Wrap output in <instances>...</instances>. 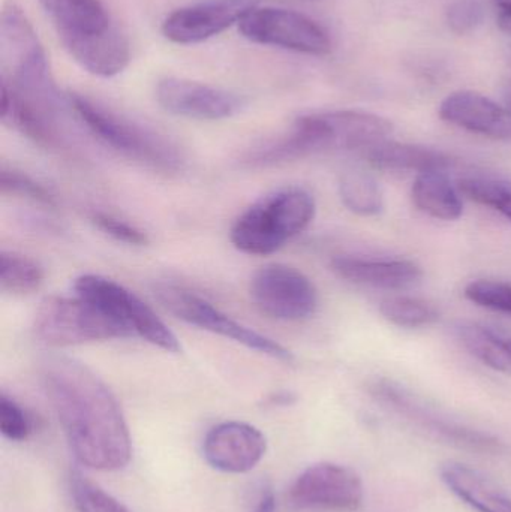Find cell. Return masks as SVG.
Wrapping results in <instances>:
<instances>
[{"mask_svg": "<svg viewBox=\"0 0 511 512\" xmlns=\"http://www.w3.org/2000/svg\"><path fill=\"white\" fill-rule=\"evenodd\" d=\"M41 378L75 459L93 471H119L132 456L131 433L110 388L68 357L42 361Z\"/></svg>", "mask_w": 511, "mask_h": 512, "instance_id": "1", "label": "cell"}, {"mask_svg": "<svg viewBox=\"0 0 511 512\" xmlns=\"http://www.w3.org/2000/svg\"><path fill=\"white\" fill-rule=\"evenodd\" d=\"M315 210L314 197L305 189L273 192L239 216L231 228V242L243 254H275L309 227Z\"/></svg>", "mask_w": 511, "mask_h": 512, "instance_id": "2", "label": "cell"}, {"mask_svg": "<svg viewBox=\"0 0 511 512\" xmlns=\"http://www.w3.org/2000/svg\"><path fill=\"white\" fill-rule=\"evenodd\" d=\"M68 102L90 134L105 146L155 170L165 173L182 170L185 162L182 152L165 135L119 116L77 93H71Z\"/></svg>", "mask_w": 511, "mask_h": 512, "instance_id": "3", "label": "cell"}, {"mask_svg": "<svg viewBox=\"0 0 511 512\" xmlns=\"http://www.w3.org/2000/svg\"><path fill=\"white\" fill-rule=\"evenodd\" d=\"M33 333L48 348L132 337L98 304L78 294L75 297L45 298L36 312Z\"/></svg>", "mask_w": 511, "mask_h": 512, "instance_id": "4", "label": "cell"}, {"mask_svg": "<svg viewBox=\"0 0 511 512\" xmlns=\"http://www.w3.org/2000/svg\"><path fill=\"white\" fill-rule=\"evenodd\" d=\"M75 294L98 304L123 325L131 336H138L167 352L182 351L176 334L153 312L149 304L114 280L98 274H84L75 280Z\"/></svg>", "mask_w": 511, "mask_h": 512, "instance_id": "5", "label": "cell"}, {"mask_svg": "<svg viewBox=\"0 0 511 512\" xmlns=\"http://www.w3.org/2000/svg\"><path fill=\"white\" fill-rule=\"evenodd\" d=\"M156 297L164 304L165 309L170 310L173 315L185 321L186 324L233 340L245 348L260 352V354L275 358V360L284 361V363H291L294 360V355L281 343L234 321L233 318L212 306L209 301L188 289L176 285H159L156 288Z\"/></svg>", "mask_w": 511, "mask_h": 512, "instance_id": "6", "label": "cell"}, {"mask_svg": "<svg viewBox=\"0 0 511 512\" xmlns=\"http://www.w3.org/2000/svg\"><path fill=\"white\" fill-rule=\"evenodd\" d=\"M239 32L255 44L272 45L297 53L324 56L332 50L326 30L300 12L282 8H255L240 20Z\"/></svg>", "mask_w": 511, "mask_h": 512, "instance_id": "7", "label": "cell"}, {"mask_svg": "<svg viewBox=\"0 0 511 512\" xmlns=\"http://www.w3.org/2000/svg\"><path fill=\"white\" fill-rule=\"evenodd\" d=\"M251 297L261 313L278 321H303L317 309L314 283L302 271L284 264H270L251 280Z\"/></svg>", "mask_w": 511, "mask_h": 512, "instance_id": "8", "label": "cell"}, {"mask_svg": "<svg viewBox=\"0 0 511 512\" xmlns=\"http://www.w3.org/2000/svg\"><path fill=\"white\" fill-rule=\"evenodd\" d=\"M290 502L303 511L356 512L362 507L363 483L347 466L318 463L294 481Z\"/></svg>", "mask_w": 511, "mask_h": 512, "instance_id": "9", "label": "cell"}, {"mask_svg": "<svg viewBox=\"0 0 511 512\" xmlns=\"http://www.w3.org/2000/svg\"><path fill=\"white\" fill-rule=\"evenodd\" d=\"M260 3L261 0H204L185 6L165 18L162 35L174 44H200L239 24Z\"/></svg>", "mask_w": 511, "mask_h": 512, "instance_id": "10", "label": "cell"}, {"mask_svg": "<svg viewBox=\"0 0 511 512\" xmlns=\"http://www.w3.org/2000/svg\"><path fill=\"white\" fill-rule=\"evenodd\" d=\"M156 99L168 113L197 120L230 119L245 105L240 96L227 90L174 77L159 81Z\"/></svg>", "mask_w": 511, "mask_h": 512, "instance_id": "11", "label": "cell"}, {"mask_svg": "<svg viewBox=\"0 0 511 512\" xmlns=\"http://www.w3.org/2000/svg\"><path fill=\"white\" fill-rule=\"evenodd\" d=\"M267 442L257 427L227 421L209 430L203 442L206 462L225 474L252 471L266 456Z\"/></svg>", "mask_w": 511, "mask_h": 512, "instance_id": "12", "label": "cell"}, {"mask_svg": "<svg viewBox=\"0 0 511 512\" xmlns=\"http://www.w3.org/2000/svg\"><path fill=\"white\" fill-rule=\"evenodd\" d=\"M333 273L341 279L372 288L401 291L419 285L423 271L416 262L408 259H369L356 256L333 258Z\"/></svg>", "mask_w": 511, "mask_h": 512, "instance_id": "13", "label": "cell"}, {"mask_svg": "<svg viewBox=\"0 0 511 512\" xmlns=\"http://www.w3.org/2000/svg\"><path fill=\"white\" fill-rule=\"evenodd\" d=\"M444 122L488 137H511L509 111L480 93L461 90L447 96L440 105Z\"/></svg>", "mask_w": 511, "mask_h": 512, "instance_id": "14", "label": "cell"}, {"mask_svg": "<svg viewBox=\"0 0 511 512\" xmlns=\"http://www.w3.org/2000/svg\"><path fill=\"white\" fill-rule=\"evenodd\" d=\"M65 45L104 35L116 27L101 0H39Z\"/></svg>", "mask_w": 511, "mask_h": 512, "instance_id": "15", "label": "cell"}, {"mask_svg": "<svg viewBox=\"0 0 511 512\" xmlns=\"http://www.w3.org/2000/svg\"><path fill=\"white\" fill-rule=\"evenodd\" d=\"M329 131L332 150H365L387 140L393 125L384 117L363 111L321 113Z\"/></svg>", "mask_w": 511, "mask_h": 512, "instance_id": "16", "label": "cell"}, {"mask_svg": "<svg viewBox=\"0 0 511 512\" xmlns=\"http://www.w3.org/2000/svg\"><path fill=\"white\" fill-rule=\"evenodd\" d=\"M66 51L90 74L110 78L128 68L131 48L128 39L114 27L104 35L93 36L68 45Z\"/></svg>", "mask_w": 511, "mask_h": 512, "instance_id": "17", "label": "cell"}, {"mask_svg": "<svg viewBox=\"0 0 511 512\" xmlns=\"http://www.w3.org/2000/svg\"><path fill=\"white\" fill-rule=\"evenodd\" d=\"M441 480L465 504L479 512H511V499L494 481L470 466L450 462L441 468Z\"/></svg>", "mask_w": 511, "mask_h": 512, "instance_id": "18", "label": "cell"}, {"mask_svg": "<svg viewBox=\"0 0 511 512\" xmlns=\"http://www.w3.org/2000/svg\"><path fill=\"white\" fill-rule=\"evenodd\" d=\"M363 156L378 170L414 171L417 174L447 170L452 164V159L438 150L387 140L363 150Z\"/></svg>", "mask_w": 511, "mask_h": 512, "instance_id": "19", "label": "cell"}, {"mask_svg": "<svg viewBox=\"0 0 511 512\" xmlns=\"http://www.w3.org/2000/svg\"><path fill=\"white\" fill-rule=\"evenodd\" d=\"M413 201L417 209L441 221H456L464 212L459 189L452 185L446 170L417 174L413 185Z\"/></svg>", "mask_w": 511, "mask_h": 512, "instance_id": "20", "label": "cell"}, {"mask_svg": "<svg viewBox=\"0 0 511 512\" xmlns=\"http://www.w3.org/2000/svg\"><path fill=\"white\" fill-rule=\"evenodd\" d=\"M458 337L471 355L485 366L511 373V337L488 325L468 322L458 328Z\"/></svg>", "mask_w": 511, "mask_h": 512, "instance_id": "21", "label": "cell"}, {"mask_svg": "<svg viewBox=\"0 0 511 512\" xmlns=\"http://www.w3.org/2000/svg\"><path fill=\"white\" fill-rule=\"evenodd\" d=\"M339 194L347 209L360 216L378 215L384 207L380 185L362 168H350L342 173Z\"/></svg>", "mask_w": 511, "mask_h": 512, "instance_id": "22", "label": "cell"}, {"mask_svg": "<svg viewBox=\"0 0 511 512\" xmlns=\"http://www.w3.org/2000/svg\"><path fill=\"white\" fill-rule=\"evenodd\" d=\"M44 282V270L38 262L15 252L0 254V288L14 295L30 294Z\"/></svg>", "mask_w": 511, "mask_h": 512, "instance_id": "23", "label": "cell"}, {"mask_svg": "<svg viewBox=\"0 0 511 512\" xmlns=\"http://www.w3.org/2000/svg\"><path fill=\"white\" fill-rule=\"evenodd\" d=\"M459 192L468 200L491 207L511 221V182L497 177H465L459 182Z\"/></svg>", "mask_w": 511, "mask_h": 512, "instance_id": "24", "label": "cell"}, {"mask_svg": "<svg viewBox=\"0 0 511 512\" xmlns=\"http://www.w3.org/2000/svg\"><path fill=\"white\" fill-rule=\"evenodd\" d=\"M380 312L398 327L417 328L434 324L440 312L434 304L413 297H390L381 301Z\"/></svg>", "mask_w": 511, "mask_h": 512, "instance_id": "25", "label": "cell"}, {"mask_svg": "<svg viewBox=\"0 0 511 512\" xmlns=\"http://www.w3.org/2000/svg\"><path fill=\"white\" fill-rule=\"evenodd\" d=\"M71 495L78 512H132L81 475L72 477Z\"/></svg>", "mask_w": 511, "mask_h": 512, "instance_id": "26", "label": "cell"}, {"mask_svg": "<svg viewBox=\"0 0 511 512\" xmlns=\"http://www.w3.org/2000/svg\"><path fill=\"white\" fill-rule=\"evenodd\" d=\"M465 297L477 306L511 315V283L480 279L465 288Z\"/></svg>", "mask_w": 511, "mask_h": 512, "instance_id": "27", "label": "cell"}, {"mask_svg": "<svg viewBox=\"0 0 511 512\" xmlns=\"http://www.w3.org/2000/svg\"><path fill=\"white\" fill-rule=\"evenodd\" d=\"M0 432L12 442H23L33 432V420L14 399L0 396Z\"/></svg>", "mask_w": 511, "mask_h": 512, "instance_id": "28", "label": "cell"}, {"mask_svg": "<svg viewBox=\"0 0 511 512\" xmlns=\"http://www.w3.org/2000/svg\"><path fill=\"white\" fill-rule=\"evenodd\" d=\"M0 188H2L3 194L18 195V197L27 198L33 203L42 204V206H56V200L44 186L18 171L2 170Z\"/></svg>", "mask_w": 511, "mask_h": 512, "instance_id": "29", "label": "cell"}, {"mask_svg": "<svg viewBox=\"0 0 511 512\" xmlns=\"http://www.w3.org/2000/svg\"><path fill=\"white\" fill-rule=\"evenodd\" d=\"M92 222L96 228L113 237L117 242L126 243L131 246H146L149 243V237L146 233L138 230L134 225L122 221V219L114 218L107 213H93Z\"/></svg>", "mask_w": 511, "mask_h": 512, "instance_id": "30", "label": "cell"}, {"mask_svg": "<svg viewBox=\"0 0 511 512\" xmlns=\"http://www.w3.org/2000/svg\"><path fill=\"white\" fill-rule=\"evenodd\" d=\"M483 20V8L476 0H459L447 11V23L458 35L473 32Z\"/></svg>", "mask_w": 511, "mask_h": 512, "instance_id": "31", "label": "cell"}, {"mask_svg": "<svg viewBox=\"0 0 511 512\" xmlns=\"http://www.w3.org/2000/svg\"><path fill=\"white\" fill-rule=\"evenodd\" d=\"M492 3L497 14L498 26L511 35V0H492Z\"/></svg>", "mask_w": 511, "mask_h": 512, "instance_id": "32", "label": "cell"}, {"mask_svg": "<svg viewBox=\"0 0 511 512\" xmlns=\"http://www.w3.org/2000/svg\"><path fill=\"white\" fill-rule=\"evenodd\" d=\"M252 512H276V499L272 490L263 492V495L258 499L257 505H255L254 511Z\"/></svg>", "mask_w": 511, "mask_h": 512, "instance_id": "33", "label": "cell"}, {"mask_svg": "<svg viewBox=\"0 0 511 512\" xmlns=\"http://www.w3.org/2000/svg\"><path fill=\"white\" fill-rule=\"evenodd\" d=\"M506 108L507 111H509L510 113V116H511V86H510V89L507 90V93H506Z\"/></svg>", "mask_w": 511, "mask_h": 512, "instance_id": "34", "label": "cell"}]
</instances>
